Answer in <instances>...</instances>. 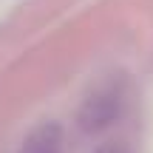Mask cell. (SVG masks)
<instances>
[{
	"mask_svg": "<svg viewBox=\"0 0 153 153\" xmlns=\"http://www.w3.org/2000/svg\"><path fill=\"white\" fill-rule=\"evenodd\" d=\"M119 111H122V88L116 82H108L85 97V102L76 111V125L85 133H99L116 122Z\"/></svg>",
	"mask_w": 153,
	"mask_h": 153,
	"instance_id": "1",
	"label": "cell"
},
{
	"mask_svg": "<svg viewBox=\"0 0 153 153\" xmlns=\"http://www.w3.org/2000/svg\"><path fill=\"white\" fill-rule=\"evenodd\" d=\"M65 145V133L57 122H43L34 131H28V136L20 142L17 153H62Z\"/></svg>",
	"mask_w": 153,
	"mask_h": 153,
	"instance_id": "2",
	"label": "cell"
},
{
	"mask_svg": "<svg viewBox=\"0 0 153 153\" xmlns=\"http://www.w3.org/2000/svg\"><path fill=\"white\" fill-rule=\"evenodd\" d=\"M94 153H125V150L116 148V145H105V148H99V150H94Z\"/></svg>",
	"mask_w": 153,
	"mask_h": 153,
	"instance_id": "3",
	"label": "cell"
}]
</instances>
